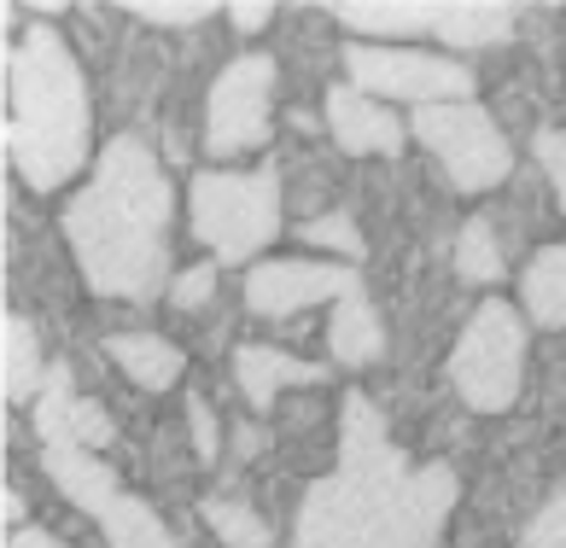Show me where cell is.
Listing matches in <instances>:
<instances>
[{
	"label": "cell",
	"instance_id": "11",
	"mask_svg": "<svg viewBox=\"0 0 566 548\" xmlns=\"http://www.w3.org/2000/svg\"><path fill=\"white\" fill-rule=\"evenodd\" d=\"M234 379H240L245 403L258 409V414H269L286 386H322L327 368L322 362H298V356H286L275 345H240L234 350Z\"/></svg>",
	"mask_w": 566,
	"mask_h": 548
},
{
	"label": "cell",
	"instance_id": "7",
	"mask_svg": "<svg viewBox=\"0 0 566 548\" xmlns=\"http://www.w3.org/2000/svg\"><path fill=\"white\" fill-rule=\"evenodd\" d=\"M269 129H275V59L263 53L228 59L211 94H205V152L211 158L258 152Z\"/></svg>",
	"mask_w": 566,
	"mask_h": 548
},
{
	"label": "cell",
	"instance_id": "22",
	"mask_svg": "<svg viewBox=\"0 0 566 548\" xmlns=\"http://www.w3.org/2000/svg\"><path fill=\"white\" fill-rule=\"evenodd\" d=\"M304 245H322V251H339V257H363V228L350 222V210H333V217L304 222Z\"/></svg>",
	"mask_w": 566,
	"mask_h": 548
},
{
	"label": "cell",
	"instance_id": "3",
	"mask_svg": "<svg viewBox=\"0 0 566 548\" xmlns=\"http://www.w3.org/2000/svg\"><path fill=\"white\" fill-rule=\"evenodd\" d=\"M7 152L12 170L30 193H59L82 164H88V135H94V105L82 82L76 53L53 24H30L24 48L7 59Z\"/></svg>",
	"mask_w": 566,
	"mask_h": 548
},
{
	"label": "cell",
	"instance_id": "15",
	"mask_svg": "<svg viewBox=\"0 0 566 548\" xmlns=\"http://www.w3.org/2000/svg\"><path fill=\"white\" fill-rule=\"evenodd\" d=\"M333 18L363 35H415L438 30V0H345V7H333Z\"/></svg>",
	"mask_w": 566,
	"mask_h": 548
},
{
	"label": "cell",
	"instance_id": "2",
	"mask_svg": "<svg viewBox=\"0 0 566 548\" xmlns=\"http://www.w3.org/2000/svg\"><path fill=\"white\" fill-rule=\"evenodd\" d=\"M170 217L176 193L140 135L106 140L94 181L65 210V240L99 298H158L170 281Z\"/></svg>",
	"mask_w": 566,
	"mask_h": 548
},
{
	"label": "cell",
	"instance_id": "28",
	"mask_svg": "<svg viewBox=\"0 0 566 548\" xmlns=\"http://www.w3.org/2000/svg\"><path fill=\"white\" fill-rule=\"evenodd\" d=\"M228 18H234V30L258 35V30L269 24V18H275V7H263V0H258V7H228Z\"/></svg>",
	"mask_w": 566,
	"mask_h": 548
},
{
	"label": "cell",
	"instance_id": "5",
	"mask_svg": "<svg viewBox=\"0 0 566 548\" xmlns=\"http://www.w3.org/2000/svg\"><path fill=\"white\" fill-rule=\"evenodd\" d=\"M526 379V322L514 304H479L450 350V386L479 414H509Z\"/></svg>",
	"mask_w": 566,
	"mask_h": 548
},
{
	"label": "cell",
	"instance_id": "9",
	"mask_svg": "<svg viewBox=\"0 0 566 548\" xmlns=\"http://www.w3.org/2000/svg\"><path fill=\"white\" fill-rule=\"evenodd\" d=\"M350 292H363L350 263H310V257H275V263H258L245 274V309L251 315H298V309H316V304H339Z\"/></svg>",
	"mask_w": 566,
	"mask_h": 548
},
{
	"label": "cell",
	"instance_id": "25",
	"mask_svg": "<svg viewBox=\"0 0 566 548\" xmlns=\"http://www.w3.org/2000/svg\"><path fill=\"white\" fill-rule=\"evenodd\" d=\"M537 164L549 170V187H555V199L566 210V129H543L537 135Z\"/></svg>",
	"mask_w": 566,
	"mask_h": 548
},
{
	"label": "cell",
	"instance_id": "29",
	"mask_svg": "<svg viewBox=\"0 0 566 548\" xmlns=\"http://www.w3.org/2000/svg\"><path fill=\"white\" fill-rule=\"evenodd\" d=\"M7 548H65V542H59L53 531H35V525H30V531H12Z\"/></svg>",
	"mask_w": 566,
	"mask_h": 548
},
{
	"label": "cell",
	"instance_id": "18",
	"mask_svg": "<svg viewBox=\"0 0 566 548\" xmlns=\"http://www.w3.org/2000/svg\"><path fill=\"white\" fill-rule=\"evenodd\" d=\"M520 304L537 327H566V245H543L520 274Z\"/></svg>",
	"mask_w": 566,
	"mask_h": 548
},
{
	"label": "cell",
	"instance_id": "12",
	"mask_svg": "<svg viewBox=\"0 0 566 548\" xmlns=\"http://www.w3.org/2000/svg\"><path fill=\"white\" fill-rule=\"evenodd\" d=\"M41 467H48V478L59 484V491H65L71 508H82L88 519H99V514H106L112 502L123 496L117 473H112L94 450H76V444H65V450H41Z\"/></svg>",
	"mask_w": 566,
	"mask_h": 548
},
{
	"label": "cell",
	"instance_id": "17",
	"mask_svg": "<svg viewBox=\"0 0 566 548\" xmlns=\"http://www.w3.org/2000/svg\"><path fill=\"white\" fill-rule=\"evenodd\" d=\"M0 333H7V368H0V386H7V403H35L41 386H48V362H41V339H35V327L24 322V315H7L0 322Z\"/></svg>",
	"mask_w": 566,
	"mask_h": 548
},
{
	"label": "cell",
	"instance_id": "19",
	"mask_svg": "<svg viewBox=\"0 0 566 548\" xmlns=\"http://www.w3.org/2000/svg\"><path fill=\"white\" fill-rule=\"evenodd\" d=\"M99 531H106V548H181L170 531H164V519L129 491L99 514Z\"/></svg>",
	"mask_w": 566,
	"mask_h": 548
},
{
	"label": "cell",
	"instance_id": "21",
	"mask_svg": "<svg viewBox=\"0 0 566 548\" xmlns=\"http://www.w3.org/2000/svg\"><path fill=\"white\" fill-rule=\"evenodd\" d=\"M205 525L228 542V548H269V525L240 508V502H205Z\"/></svg>",
	"mask_w": 566,
	"mask_h": 548
},
{
	"label": "cell",
	"instance_id": "27",
	"mask_svg": "<svg viewBox=\"0 0 566 548\" xmlns=\"http://www.w3.org/2000/svg\"><path fill=\"white\" fill-rule=\"evenodd\" d=\"M187 426H193V450H199V461H217V414H211V403L205 397H187Z\"/></svg>",
	"mask_w": 566,
	"mask_h": 548
},
{
	"label": "cell",
	"instance_id": "20",
	"mask_svg": "<svg viewBox=\"0 0 566 548\" xmlns=\"http://www.w3.org/2000/svg\"><path fill=\"white\" fill-rule=\"evenodd\" d=\"M455 268H461V281H468V286H496L502 281V245H496L485 217L461 222V234H455Z\"/></svg>",
	"mask_w": 566,
	"mask_h": 548
},
{
	"label": "cell",
	"instance_id": "8",
	"mask_svg": "<svg viewBox=\"0 0 566 548\" xmlns=\"http://www.w3.org/2000/svg\"><path fill=\"white\" fill-rule=\"evenodd\" d=\"M345 71L350 88H363L374 99H409L421 105H450V99H473V71L455 65L444 53H415V48H345Z\"/></svg>",
	"mask_w": 566,
	"mask_h": 548
},
{
	"label": "cell",
	"instance_id": "14",
	"mask_svg": "<svg viewBox=\"0 0 566 548\" xmlns=\"http://www.w3.org/2000/svg\"><path fill=\"white\" fill-rule=\"evenodd\" d=\"M327 350H333V362H339V368H368V362H380V350H386V327H380V315H374L368 292H350V298L333 304Z\"/></svg>",
	"mask_w": 566,
	"mask_h": 548
},
{
	"label": "cell",
	"instance_id": "24",
	"mask_svg": "<svg viewBox=\"0 0 566 548\" xmlns=\"http://www.w3.org/2000/svg\"><path fill=\"white\" fill-rule=\"evenodd\" d=\"M526 548H566V491H555L526 525Z\"/></svg>",
	"mask_w": 566,
	"mask_h": 548
},
{
	"label": "cell",
	"instance_id": "6",
	"mask_svg": "<svg viewBox=\"0 0 566 548\" xmlns=\"http://www.w3.org/2000/svg\"><path fill=\"white\" fill-rule=\"evenodd\" d=\"M415 140L427 146V152L444 164L450 187L461 193H491L514 176V146L509 135L491 123L485 105L473 99H450V105H421V112L409 117Z\"/></svg>",
	"mask_w": 566,
	"mask_h": 548
},
{
	"label": "cell",
	"instance_id": "26",
	"mask_svg": "<svg viewBox=\"0 0 566 548\" xmlns=\"http://www.w3.org/2000/svg\"><path fill=\"white\" fill-rule=\"evenodd\" d=\"M217 292V268L211 263H199V268H187V274H176V286H170V304L176 309H199L205 298Z\"/></svg>",
	"mask_w": 566,
	"mask_h": 548
},
{
	"label": "cell",
	"instance_id": "13",
	"mask_svg": "<svg viewBox=\"0 0 566 548\" xmlns=\"http://www.w3.org/2000/svg\"><path fill=\"white\" fill-rule=\"evenodd\" d=\"M106 350H112V362L129 373L140 391H170L176 379L187 373L181 345H170L164 333H112Z\"/></svg>",
	"mask_w": 566,
	"mask_h": 548
},
{
	"label": "cell",
	"instance_id": "4",
	"mask_svg": "<svg viewBox=\"0 0 566 548\" xmlns=\"http://www.w3.org/2000/svg\"><path fill=\"white\" fill-rule=\"evenodd\" d=\"M187 217H193L199 245H211L217 263H251L281 234V176L275 170H205L187 187Z\"/></svg>",
	"mask_w": 566,
	"mask_h": 548
},
{
	"label": "cell",
	"instance_id": "10",
	"mask_svg": "<svg viewBox=\"0 0 566 548\" xmlns=\"http://www.w3.org/2000/svg\"><path fill=\"white\" fill-rule=\"evenodd\" d=\"M322 123H327V135L339 140L350 158H368V152L391 158L397 146H403V123L391 117V105H386V99H374V94H363V88H350V82L327 88V99H322Z\"/></svg>",
	"mask_w": 566,
	"mask_h": 548
},
{
	"label": "cell",
	"instance_id": "23",
	"mask_svg": "<svg viewBox=\"0 0 566 548\" xmlns=\"http://www.w3.org/2000/svg\"><path fill=\"white\" fill-rule=\"evenodd\" d=\"M135 18H146V24H158V30H193L211 18V7L205 0H135L129 7Z\"/></svg>",
	"mask_w": 566,
	"mask_h": 548
},
{
	"label": "cell",
	"instance_id": "1",
	"mask_svg": "<svg viewBox=\"0 0 566 548\" xmlns=\"http://www.w3.org/2000/svg\"><path fill=\"white\" fill-rule=\"evenodd\" d=\"M455 508V473L415 467L386 438L363 391L339 403V461L304 491L292 548H438Z\"/></svg>",
	"mask_w": 566,
	"mask_h": 548
},
{
	"label": "cell",
	"instance_id": "16",
	"mask_svg": "<svg viewBox=\"0 0 566 548\" xmlns=\"http://www.w3.org/2000/svg\"><path fill=\"white\" fill-rule=\"evenodd\" d=\"M514 7H491V0H438V35L450 48H491V41L514 35Z\"/></svg>",
	"mask_w": 566,
	"mask_h": 548
}]
</instances>
